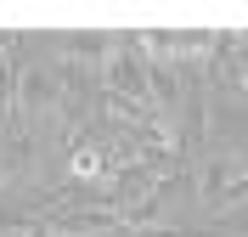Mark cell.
I'll return each instance as SVG.
<instances>
[{
    "instance_id": "6da1fadb",
    "label": "cell",
    "mask_w": 248,
    "mask_h": 237,
    "mask_svg": "<svg viewBox=\"0 0 248 237\" xmlns=\"http://www.w3.org/2000/svg\"><path fill=\"white\" fill-rule=\"evenodd\" d=\"M68 187H113V175H108V147L96 142V136H85V142L68 147Z\"/></svg>"
}]
</instances>
